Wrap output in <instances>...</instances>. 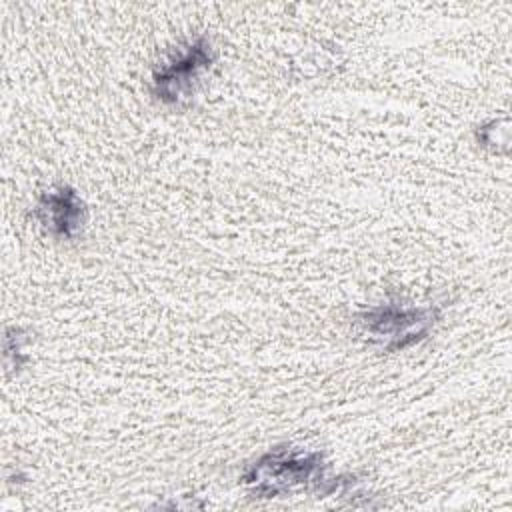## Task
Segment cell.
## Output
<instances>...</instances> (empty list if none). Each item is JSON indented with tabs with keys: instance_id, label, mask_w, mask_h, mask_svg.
<instances>
[{
	"instance_id": "5b68a950",
	"label": "cell",
	"mask_w": 512,
	"mask_h": 512,
	"mask_svg": "<svg viewBox=\"0 0 512 512\" xmlns=\"http://www.w3.org/2000/svg\"><path fill=\"white\" fill-rule=\"evenodd\" d=\"M24 344L26 336L20 328H8L4 336V358L8 368H16V372L22 368V364L28 360L24 354Z\"/></svg>"
},
{
	"instance_id": "277c9868",
	"label": "cell",
	"mask_w": 512,
	"mask_h": 512,
	"mask_svg": "<svg viewBox=\"0 0 512 512\" xmlns=\"http://www.w3.org/2000/svg\"><path fill=\"white\" fill-rule=\"evenodd\" d=\"M34 218L50 236L58 240H74L86 226L88 210L72 186H56L38 196Z\"/></svg>"
},
{
	"instance_id": "6da1fadb",
	"label": "cell",
	"mask_w": 512,
	"mask_h": 512,
	"mask_svg": "<svg viewBox=\"0 0 512 512\" xmlns=\"http://www.w3.org/2000/svg\"><path fill=\"white\" fill-rule=\"evenodd\" d=\"M326 480L322 454L292 446L264 452L242 474L244 486L260 498L282 496L302 486H316L322 492Z\"/></svg>"
},
{
	"instance_id": "3957f363",
	"label": "cell",
	"mask_w": 512,
	"mask_h": 512,
	"mask_svg": "<svg viewBox=\"0 0 512 512\" xmlns=\"http://www.w3.org/2000/svg\"><path fill=\"white\" fill-rule=\"evenodd\" d=\"M214 60L216 50L208 36L190 40L184 50L174 54L152 72L150 88L154 98L168 106L188 102L196 94L202 76L212 68Z\"/></svg>"
},
{
	"instance_id": "7a4b0ae2",
	"label": "cell",
	"mask_w": 512,
	"mask_h": 512,
	"mask_svg": "<svg viewBox=\"0 0 512 512\" xmlns=\"http://www.w3.org/2000/svg\"><path fill=\"white\" fill-rule=\"evenodd\" d=\"M442 318L438 306H416L402 300H388L362 310L356 326L362 336L384 352L406 350L422 342Z\"/></svg>"
}]
</instances>
